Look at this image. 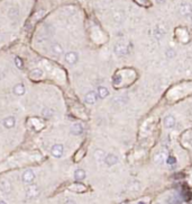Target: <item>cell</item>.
Listing matches in <instances>:
<instances>
[{"instance_id":"10","label":"cell","mask_w":192,"mask_h":204,"mask_svg":"<svg viewBox=\"0 0 192 204\" xmlns=\"http://www.w3.org/2000/svg\"><path fill=\"white\" fill-rule=\"evenodd\" d=\"M3 126L6 127V129H13V127L16 125V120H15L14 116H8V117H6L5 120H3Z\"/></svg>"},{"instance_id":"12","label":"cell","mask_w":192,"mask_h":204,"mask_svg":"<svg viewBox=\"0 0 192 204\" xmlns=\"http://www.w3.org/2000/svg\"><path fill=\"white\" fill-rule=\"evenodd\" d=\"M82 132H83V126H82V124H81V123H75V124L72 125V127H71V133H72V134L80 135V134H82Z\"/></svg>"},{"instance_id":"7","label":"cell","mask_w":192,"mask_h":204,"mask_svg":"<svg viewBox=\"0 0 192 204\" xmlns=\"http://www.w3.org/2000/svg\"><path fill=\"white\" fill-rule=\"evenodd\" d=\"M78 54L75 52H69L65 54V62L69 64H75L78 62Z\"/></svg>"},{"instance_id":"1","label":"cell","mask_w":192,"mask_h":204,"mask_svg":"<svg viewBox=\"0 0 192 204\" xmlns=\"http://www.w3.org/2000/svg\"><path fill=\"white\" fill-rule=\"evenodd\" d=\"M22 179L25 184H28V185L33 184V182L35 180V174H34V171L32 169L25 170L22 175Z\"/></svg>"},{"instance_id":"4","label":"cell","mask_w":192,"mask_h":204,"mask_svg":"<svg viewBox=\"0 0 192 204\" xmlns=\"http://www.w3.org/2000/svg\"><path fill=\"white\" fill-rule=\"evenodd\" d=\"M163 123L166 129H173L176 124V120L173 115H166L163 120Z\"/></svg>"},{"instance_id":"25","label":"cell","mask_w":192,"mask_h":204,"mask_svg":"<svg viewBox=\"0 0 192 204\" xmlns=\"http://www.w3.org/2000/svg\"><path fill=\"white\" fill-rule=\"evenodd\" d=\"M0 204H7V203L5 201H3V200H0Z\"/></svg>"},{"instance_id":"14","label":"cell","mask_w":192,"mask_h":204,"mask_svg":"<svg viewBox=\"0 0 192 204\" xmlns=\"http://www.w3.org/2000/svg\"><path fill=\"white\" fill-rule=\"evenodd\" d=\"M94 158H96L97 161H99V163H102V161L104 163V158H106V152H104V150H101V149L96 150V151H94Z\"/></svg>"},{"instance_id":"15","label":"cell","mask_w":192,"mask_h":204,"mask_svg":"<svg viewBox=\"0 0 192 204\" xmlns=\"http://www.w3.org/2000/svg\"><path fill=\"white\" fill-rule=\"evenodd\" d=\"M74 178L77 180H83L85 178V171L83 169H77L74 173Z\"/></svg>"},{"instance_id":"3","label":"cell","mask_w":192,"mask_h":204,"mask_svg":"<svg viewBox=\"0 0 192 204\" xmlns=\"http://www.w3.org/2000/svg\"><path fill=\"white\" fill-rule=\"evenodd\" d=\"M39 195V190L37 186H29V187L26 190V197L27 199H34V197H37Z\"/></svg>"},{"instance_id":"8","label":"cell","mask_w":192,"mask_h":204,"mask_svg":"<svg viewBox=\"0 0 192 204\" xmlns=\"http://www.w3.org/2000/svg\"><path fill=\"white\" fill-rule=\"evenodd\" d=\"M118 163V157L116 154H106V158H104V164L107 166H114Z\"/></svg>"},{"instance_id":"24","label":"cell","mask_w":192,"mask_h":204,"mask_svg":"<svg viewBox=\"0 0 192 204\" xmlns=\"http://www.w3.org/2000/svg\"><path fill=\"white\" fill-rule=\"evenodd\" d=\"M156 3L161 5V3H165V0H156Z\"/></svg>"},{"instance_id":"5","label":"cell","mask_w":192,"mask_h":204,"mask_svg":"<svg viewBox=\"0 0 192 204\" xmlns=\"http://www.w3.org/2000/svg\"><path fill=\"white\" fill-rule=\"evenodd\" d=\"M97 98H98L97 91H88L84 96V102L89 105H93L97 102Z\"/></svg>"},{"instance_id":"9","label":"cell","mask_w":192,"mask_h":204,"mask_svg":"<svg viewBox=\"0 0 192 204\" xmlns=\"http://www.w3.org/2000/svg\"><path fill=\"white\" fill-rule=\"evenodd\" d=\"M180 14L183 16H190L192 14V7L190 3H182L180 7Z\"/></svg>"},{"instance_id":"22","label":"cell","mask_w":192,"mask_h":204,"mask_svg":"<svg viewBox=\"0 0 192 204\" xmlns=\"http://www.w3.org/2000/svg\"><path fill=\"white\" fill-rule=\"evenodd\" d=\"M168 163H169V164H173V163H175V158L170 157V158H169V160H168Z\"/></svg>"},{"instance_id":"17","label":"cell","mask_w":192,"mask_h":204,"mask_svg":"<svg viewBox=\"0 0 192 204\" xmlns=\"http://www.w3.org/2000/svg\"><path fill=\"white\" fill-rule=\"evenodd\" d=\"M52 52L56 55H61L63 53V49H62V46L60 44H54L52 45Z\"/></svg>"},{"instance_id":"16","label":"cell","mask_w":192,"mask_h":204,"mask_svg":"<svg viewBox=\"0 0 192 204\" xmlns=\"http://www.w3.org/2000/svg\"><path fill=\"white\" fill-rule=\"evenodd\" d=\"M30 77L33 79H41L43 77V71L41 69H35L30 72Z\"/></svg>"},{"instance_id":"2","label":"cell","mask_w":192,"mask_h":204,"mask_svg":"<svg viewBox=\"0 0 192 204\" xmlns=\"http://www.w3.org/2000/svg\"><path fill=\"white\" fill-rule=\"evenodd\" d=\"M63 152H64V147L63 144H60V143L54 144L52 147V149H51V153L55 158H61L63 156Z\"/></svg>"},{"instance_id":"19","label":"cell","mask_w":192,"mask_h":204,"mask_svg":"<svg viewBox=\"0 0 192 204\" xmlns=\"http://www.w3.org/2000/svg\"><path fill=\"white\" fill-rule=\"evenodd\" d=\"M165 160V154L163 153V152H161V153H157L155 157H154V161L156 164H162L163 161Z\"/></svg>"},{"instance_id":"21","label":"cell","mask_w":192,"mask_h":204,"mask_svg":"<svg viewBox=\"0 0 192 204\" xmlns=\"http://www.w3.org/2000/svg\"><path fill=\"white\" fill-rule=\"evenodd\" d=\"M15 63H16V66L19 68V69H23V62H22V60H20L18 56H16L15 58Z\"/></svg>"},{"instance_id":"11","label":"cell","mask_w":192,"mask_h":204,"mask_svg":"<svg viewBox=\"0 0 192 204\" xmlns=\"http://www.w3.org/2000/svg\"><path fill=\"white\" fill-rule=\"evenodd\" d=\"M97 95H98V98L104 99L106 97L109 96V90H108L106 87H104V86H100V87H98V89H97Z\"/></svg>"},{"instance_id":"6","label":"cell","mask_w":192,"mask_h":204,"mask_svg":"<svg viewBox=\"0 0 192 204\" xmlns=\"http://www.w3.org/2000/svg\"><path fill=\"white\" fill-rule=\"evenodd\" d=\"M0 191L3 192V193L8 194L10 193L11 191H13V186H11V183L7 179H3V180H0Z\"/></svg>"},{"instance_id":"13","label":"cell","mask_w":192,"mask_h":204,"mask_svg":"<svg viewBox=\"0 0 192 204\" xmlns=\"http://www.w3.org/2000/svg\"><path fill=\"white\" fill-rule=\"evenodd\" d=\"M14 94L17 96H23L25 94V86L24 83H17L14 87Z\"/></svg>"},{"instance_id":"23","label":"cell","mask_w":192,"mask_h":204,"mask_svg":"<svg viewBox=\"0 0 192 204\" xmlns=\"http://www.w3.org/2000/svg\"><path fill=\"white\" fill-rule=\"evenodd\" d=\"M64 204H77V203H75V202H74L73 200H68V201H66Z\"/></svg>"},{"instance_id":"20","label":"cell","mask_w":192,"mask_h":204,"mask_svg":"<svg viewBox=\"0 0 192 204\" xmlns=\"http://www.w3.org/2000/svg\"><path fill=\"white\" fill-rule=\"evenodd\" d=\"M70 190L72 191H83L84 190V186L83 185H80V184H75V185H72V186H70Z\"/></svg>"},{"instance_id":"18","label":"cell","mask_w":192,"mask_h":204,"mask_svg":"<svg viewBox=\"0 0 192 204\" xmlns=\"http://www.w3.org/2000/svg\"><path fill=\"white\" fill-rule=\"evenodd\" d=\"M53 114H54V112L51 108H44V110H42V115L44 116L45 119H51L53 116Z\"/></svg>"}]
</instances>
